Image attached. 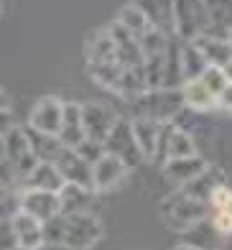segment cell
I'll list each match as a JSON object with an SVG mask.
<instances>
[{"label":"cell","instance_id":"8d00e7d4","mask_svg":"<svg viewBox=\"0 0 232 250\" xmlns=\"http://www.w3.org/2000/svg\"><path fill=\"white\" fill-rule=\"evenodd\" d=\"M230 41H232V31H230Z\"/></svg>","mask_w":232,"mask_h":250},{"label":"cell","instance_id":"484cf974","mask_svg":"<svg viewBox=\"0 0 232 250\" xmlns=\"http://www.w3.org/2000/svg\"><path fill=\"white\" fill-rule=\"evenodd\" d=\"M87 72H89V77L95 79L100 87L110 89V92L115 95V92H118V87H120L125 66L115 59V62H102V64H87Z\"/></svg>","mask_w":232,"mask_h":250},{"label":"cell","instance_id":"9a60e30c","mask_svg":"<svg viewBox=\"0 0 232 250\" xmlns=\"http://www.w3.org/2000/svg\"><path fill=\"white\" fill-rule=\"evenodd\" d=\"M130 123H133L135 141H138V146H141L146 161L156 158V148H158V138H161L164 123H158L153 118H146V115H135V118H130Z\"/></svg>","mask_w":232,"mask_h":250},{"label":"cell","instance_id":"ba28073f","mask_svg":"<svg viewBox=\"0 0 232 250\" xmlns=\"http://www.w3.org/2000/svg\"><path fill=\"white\" fill-rule=\"evenodd\" d=\"M21 209H26L33 214L36 220L46 222L54 214L62 212V199L59 191H49V189H21Z\"/></svg>","mask_w":232,"mask_h":250},{"label":"cell","instance_id":"cb8c5ba5","mask_svg":"<svg viewBox=\"0 0 232 250\" xmlns=\"http://www.w3.org/2000/svg\"><path fill=\"white\" fill-rule=\"evenodd\" d=\"M146 10V16L153 28L173 33V0H135Z\"/></svg>","mask_w":232,"mask_h":250},{"label":"cell","instance_id":"d4e9b609","mask_svg":"<svg viewBox=\"0 0 232 250\" xmlns=\"http://www.w3.org/2000/svg\"><path fill=\"white\" fill-rule=\"evenodd\" d=\"M210 62H207V56L202 54V49L196 46L194 41H184L181 43V72H184V82H189V79H199Z\"/></svg>","mask_w":232,"mask_h":250},{"label":"cell","instance_id":"30bf717a","mask_svg":"<svg viewBox=\"0 0 232 250\" xmlns=\"http://www.w3.org/2000/svg\"><path fill=\"white\" fill-rule=\"evenodd\" d=\"M110 33H112V41H115V56L123 66H143L146 64V54L141 46V39L133 36L123 23H110Z\"/></svg>","mask_w":232,"mask_h":250},{"label":"cell","instance_id":"5bb4252c","mask_svg":"<svg viewBox=\"0 0 232 250\" xmlns=\"http://www.w3.org/2000/svg\"><path fill=\"white\" fill-rule=\"evenodd\" d=\"M225 184V174H222V168H217V166H207L204 171L196 174L189 184H184L181 191H187L189 197L194 199H202V202H212V194H214V189L217 187H222Z\"/></svg>","mask_w":232,"mask_h":250},{"label":"cell","instance_id":"e0dca14e","mask_svg":"<svg viewBox=\"0 0 232 250\" xmlns=\"http://www.w3.org/2000/svg\"><path fill=\"white\" fill-rule=\"evenodd\" d=\"M59 138L64 141V146H69V148H77V146L87 138L84 123H82V105H77V102H64V120H62Z\"/></svg>","mask_w":232,"mask_h":250},{"label":"cell","instance_id":"44dd1931","mask_svg":"<svg viewBox=\"0 0 232 250\" xmlns=\"http://www.w3.org/2000/svg\"><path fill=\"white\" fill-rule=\"evenodd\" d=\"M66 184L59 166L51 161H39V166L23 179V189H49V191H59Z\"/></svg>","mask_w":232,"mask_h":250},{"label":"cell","instance_id":"d6986e66","mask_svg":"<svg viewBox=\"0 0 232 250\" xmlns=\"http://www.w3.org/2000/svg\"><path fill=\"white\" fill-rule=\"evenodd\" d=\"M181 95H184V105L191 112H207V110L217 107V95L202 82V79H189V82H184Z\"/></svg>","mask_w":232,"mask_h":250},{"label":"cell","instance_id":"ac0fdd59","mask_svg":"<svg viewBox=\"0 0 232 250\" xmlns=\"http://www.w3.org/2000/svg\"><path fill=\"white\" fill-rule=\"evenodd\" d=\"M194 43L202 49L207 56V62L214 66H225L232 59V41L230 36H219V33H202L199 39H194Z\"/></svg>","mask_w":232,"mask_h":250},{"label":"cell","instance_id":"1f68e13d","mask_svg":"<svg viewBox=\"0 0 232 250\" xmlns=\"http://www.w3.org/2000/svg\"><path fill=\"white\" fill-rule=\"evenodd\" d=\"M210 220L217 235H232V207H212Z\"/></svg>","mask_w":232,"mask_h":250},{"label":"cell","instance_id":"603a6c76","mask_svg":"<svg viewBox=\"0 0 232 250\" xmlns=\"http://www.w3.org/2000/svg\"><path fill=\"white\" fill-rule=\"evenodd\" d=\"M59 199H62V212L64 214L89 212V204H92V199H95V189L66 181V184L59 189Z\"/></svg>","mask_w":232,"mask_h":250},{"label":"cell","instance_id":"2e32d148","mask_svg":"<svg viewBox=\"0 0 232 250\" xmlns=\"http://www.w3.org/2000/svg\"><path fill=\"white\" fill-rule=\"evenodd\" d=\"M161 168H164V176H166L169 181L184 187V184H189V181L199 174V171H204L207 161H204L202 156L194 153V156H184V158H171V161H166Z\"/></svg>","mask_w":232,"mask_h":250},{"label":"cell","instance_id":"9c48e42d","mask_svg":"<svg viewBox=\"0 0 232 250\" xmlns=\"http://www.w3.org/2000/svg\"><path fill=\"white\" fill-rule=\"evenodd\" d=\"M62 120H64V102L59 97H41L28 115L31 128L43 130V133H54V135H59Z\"/></svg>","mask_w":232,"mask_h":250},{"label":"cell","instance_id":"3957f363","mask_svg":"<svg viewBox=\"0 0 232 250\" xmlns=\"http://www.w3.org/2000/svg\"><path fill=\"white\" fill-rule=\"evenodd\" d=\"M212 26L204 0H173V33L181 41H194Z\"/></svg>","mask_w":232,"mask_h":250},{"label":"cell","instance_id":"7c38bea8","mask_svg":"<svg viewBox=\"0 0 232 250\" xmlns=\"http://www.w3.org/2000/svg\"><path fill=\"white\" fill-rule=\"evenodd\" d=\"M92 168H95V189L97 191L115 189L127 176V171H130V166H127L123 158L112 156V153H105Z\"/></svg>","mask_w":232,"mask_h":250},{"label":"cell","instance_id":"8fae6325","mask_svg":"<svg viewBox=\"0 0 232 250\" xmlns=\"http://www.w3.org/2000/svg\"><path fill=\"white\" fill-rule=\"evenodd\" d=\"M56 166L64 176V181H72V184H82V187H89L95 189V168L87 158H82L77 153V148H64V153L56 158ZM97 191V189H95Z\"/></svg>","mask_w":232,"mask_h":250},{"label":"cell","instance_id":"f546056e","mask_svg":"<svg viewBox=\"0 0 232 250\" xmlns=\"http://www.w3.org/2000/svg\"><path fill=\"white\" fill-rule=\"evenodd\" d=\"M199 79H202V82H204L207 87H210V89H212L214 95H219V92H222V89L230 84V79H227L225 69H222V66H214V64L207 66V72H204Z\"/></svg>","mask_w":232,"mask_h":250},{"label":"cell","instance_id":"5b68a950","mask_svg":"<svg viewBox=\"0 0 232 250\" xmlns=\"http://www.w3.org/2000/svg\"><path fill=\"white\" fill-rule=\"evenodd\" d=\"M105 148H107V153L123 158V161L130 166V168L141 166V164L146 161L141 146H138V141H135L133 123L127 120V118H120V120H118V125L112 128V133L105 138Z\"/></svg>","mask_w":232,"mask_h":250},{"label":"cell","instance_id":"7402d4cb","mask_svg":"<svg viewBox=\"0 0 232 250\" xmlns=\"http://www.w3.org/2000/svg\"><path fill=\"white\" fill-rule=\"evenodd\" d=\"M84 54H87V64H102V62H115L118 59V56H115V41H112L110 26L89 33Z\"/></svg>","mask_w":232,"mask_h":250},{"label":"cell","instance_id":"4316f807","mask_svg":"<svg viewBox=\"0 0 232 250\" xmlns=\"http://www.w3.org/2000/svg\"><path fill=\"white\" fill-rule=\"evenodd\" d=\"M207 10H210L212 26L207 33H219V36H230L232 31V0H204Z\"/></svg>","mask_w":232,"mask_h":250},{"label":"cell","instance_id":"277c9868","mask_svg":"<svg viewBox=\"0 0 232 250\" xmlns=\"http://www.w3.org/2000/svg\"><path fill=\"white\" fill-rule=\"evenodd\" d=\"M194 153H196V146H194L191 133L187 128H179L176 123H164L153 161L164 166L171 158H184V156H194Z\"/></svg>","mask_w":232,"mask_h":250},{"label":"cell","instance_id":"4fadbf2b","mask_svg":"<svg viewBox=\"0 0 232 250\" xmlns=\"http://www.w3.org/2000/svg\"><path fill=\"white\" fill-rule=\"evenodd\" d=\"M10 222H13V230L18 237V248H23V250L43 248V222L41 220H36L26 209H18L10 217Z\"/></svg>","mask_w":232,"mask_h":250},{"label":"cell","instance_id":"52a82bcc","mask_svg":"<svg viewBox=\"0 0 232 250\" xmlns=\"http://www.w3.org/2000/svg\"><path fill=\"white\" fill-rule=\"evenodd\" d=\"M118 120H120L118 112L107 105H102V102H87V105H82V123H84L87 138L105 143V138L112 133Z\"/></svg>","mask_w":232,"mask_h":250},{"label":"cell","instance_id":"83f0119b","mask_svg":"<svg viewBox=\"0 0 232 250\" xmlns=\"http://www.w3.org/2000/svg\"><path fill=\"white\" fill-rule=\"evenodd\" d=\"M118 23H123V26L130 31L133 36H138V39H141L143 33H148L150 28H153V26H150V21H148V16H146V10L138 5V3H130V5L120 8Z\"/></svg>","mask_w":232,"mask_h":250},{"label":"cell","instance_id":"ffe728a7","mask_svg":"<svg viewBox=\"0 0 232 250\" xmlns=\"http://www.w3.org/2000/svg\"><path fill=\"white\" fill-rule=\"evenodd\" d=\"M26 133L31 138V148H33V153L39 156V161L56 164V158H59L64 153V148H66L64 141L59 138V135H54V133L36 130V128H31V125H26Z\"/></svg>","mask_w":232,"mask_h":250},{"label":"cell","instance_id":"8992f818","mask_svg":"<svg viewBox=\"0 0 232 250\" xmlns=\"http://www.w3.org/2000/svg\"><path fill=\"white\" fill-rule=\"evenodd\" d=\"M102 237V222L89 212H74L66 214V240L64 248L72 250H87Z\"/></svg>","mask_w":232,"mask_h":250},{"label":"cell","instance_id":"7a4b0ae2","mask_svg":"<svg viewBox=\"0 0 232 250\" xmlns=\"http://www.w3.org/2000/svg\"><path fill=\"white\" fill-rule=\"evenodd\" d=\"M135 115H146L153 118L158 123H173L176 115L187 107L184 105V95L181 87L169 89V87H158V89H148L143 97H138L135 102H130Z\"/></svg>","mask_w":232,"mask_h":250},{"label":"cell","instance_id":"6da1fadb","mask_svg":"<svg viewBox=\"0 0 232 250\" xmlns=\"http://www.w3.org/2000/svg\"><path fill=\"white\" fill-rule=\"evenodd\" d=\"M164 220L171 230L176 232H189L194 225H199L202 220H207L212 214V204L189 197L187 191H176L173 197H169V202H164Z\"/></svg>","mask_w":232,"mask_h":250},{"label":"cell","instance_id":"836d02e7","mask_svg":"<svg viewBox=\"0 0 232 250\" xmlns=\"http://www.w3.org/2000/svg\"><path fill=\"white\" fill-rule=\"evenodd\" d=\"M210 204H212V207H232V189H230L227 184L217 187Z\"/></svg>","mask_w":232,"mask_h":250},{"label":"cell","instance_id":"d590c367","mask_svg":"<svg viewBox=\"0 0 232 250\" xmlns=\"http://www.w3.org/2000/svg\"><path fill=\"white\" fill-rule=\"evenodd\" d=\"M222 69H225V74H227V79H230V82H232V59L222 66Z\"/></svg>","mask_w":232,"mask_h":250},{"label":"cell","instance_id":"d6a6232c","mask_svg":"<svg viewBox=\"0 0 232 250\" xmlns=\"http://www.w3.org/2000/svg\"><path fill=\"white\" fill-rule=\"evenodd\" d=\"M0 230H3V250H13L18 248V237H16V230H13V222H10V217H3V222H0Z\"/></svg>","mask_w":232,"mask_h":250},{"label":"cell","instance_id":"4dcf8cb0","mask_svg":"<svg viewBox=\"0 0 232 250\" xmlns=\"http://www.w3.org/2000/svg\"><path fill=\"white\" fill-rule=\"evenodd\" d=\"M77 153L82 156V158H87V161H89L92 166H95V164L100 161V158L107 153V148H105V143H102V141H95V138H84L82 143L77 146Z\"/></svg>","mask_w":232,"mask_h":250},{"label":"cell","instance_id":"f1b7e54d","mask_svg":"<svg viewBox=\"0 0 232 250\" xmlns=\"http://www.w3.org/2000/svg\"><path fill=\"white\" fill-rule=\"evenodd\" d=\"M66 240V214L59 212L43 222V248H64Z\"/></svg>","mask_w":232,"mask_h":250},{"label":"cell","instance_id":"e575fe53","mask_svg":"<svg viewBox=\"0 0 232 250\" xmlns=\"http://www.w3.org/2000/svg\"><path fill=\"white\" fill-rule=\"evenodd\" d=\"M217 110L222 112H232V82L217 95Z\"/></svg>","mask_w":232,"mask_h":250}]
</instances>
